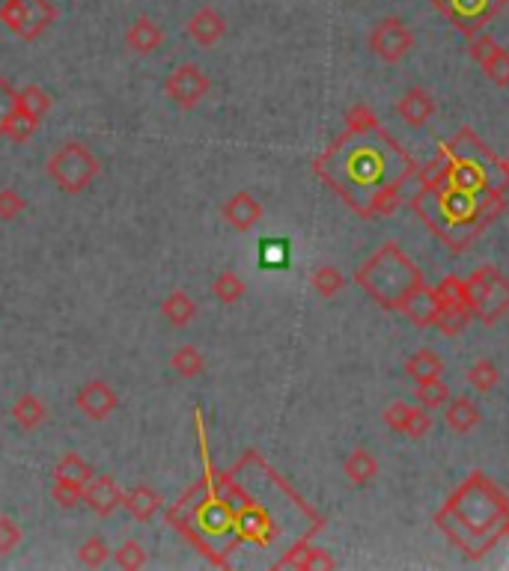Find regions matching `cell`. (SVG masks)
I'll return each instance as SVG.
<instances>
[{
  "label": "cell",
  "mask_w": 509,
  "mask_h": 571,
  "mask_svg": "<svg viewBox=\"0 0 509 571\" xmlns=\"http://www.w3.org/2000/svg\"><path fill=\"white\" fill-rule=\"evenodd\" d=\"M435 524L468 560H483L507 536V494L477 470L438 509Z\"/></svg>",
  "instance_id": "cell-1"
},
{
  "label": "cell",
  "mask_w": 509,
  "mask_h": 571,
  "mask_svg": "<svg viewBox=\"0 0 509 571\" xmlns=\"http://www.w3.org/2000/svg\"><path fill=\"white\" fill-rule=\"evenodd\" d=\"M355 283L382 307V310H396L402 307V301L423 286V274L420 268L405 256V250L396 241L382 244L355 274Z\"/></svg>",
  "instance_id": "cell-2"
},
{
  "label": "cell",
  "mask_w": 509,
  "mask_h": 571,
  "mask_svg": "<svg viewBox=\"0 0 509 571\" xmlns=\"http://www.w3.org/2000/svg\"><path fill=\"white\" fill-rule=\"evenodd\" d=\"M102 164L84 143H66L60 146L48 161L45 173L63 194H81L90 188V182L99 176Z\"/></svg>",
  "instance_id": "cell-3"
},
{
  "label": "cell",
  "mask_w": 509,
  "mask_h": 571,
  "mask_svg": "<svg viewBox=\"0 0 509 571\" xmlns=\"http://www.w3.org/2000/svg\"><path fill=\"white\" fill-rule=\"evenodd\" d=\"M471 313L483 325H498L509 313V280L498 265H483L468 277Z\"/></svg>",
  "instance_id": "cell-4"
},
{
  "label": "cell",
  "mask_w": 509,
  "mask_h": 571,
  "mask_svg": "<svg viewBox=\"0 0 509 571\" xmlns=\"http://www.w3.org/2000/svg\"><path fill=\"white\" fill-rule=\"evenodd\" d=\"M57 15V6L48 0H3L0 6V21L24 42H36L57 21Z\"/></svg>",
  "instance_id": "cell-5"
},
{
  "label": "cell",
  "mask_w": 509,
  "mask_h": 571,
  "mask_svg": "<svg viewBox=\"0 0 509 571\" xmlns=\"http://www.w3.org/2000/svg\"><path fill=\"white\" fill-rule=\"evenodd\" d=\"M509 0H432V6L453 21V27L459 33H465L468 39L480 30H486L507 6Z\"/></svg>",
  "instance_id": "cell-6"
},
{
  "label": "cell",
  "mask_w": 509,
  "mask_h": 571,
  "mask_svg": "<svg viewBox=\"0 0 509 571\" xmlns=\"http://www.w3.org/2000/svg\"><path fill=\"white\" fill-rule=\"evenodd\" d=\"M367 45L370 51L384 60V63H399L408 57V51L414 48V33L408 30V24L396 15H387L382 21H376L370 27V36H367Z\"/></svg>",
  "instance_id": "cell-7"
},
{
  "label": "cell",
  "mask_w": 509,
  "mask_h": 571,
  "mask_svg": "<svg viewBox=\"0 0 509 571\" xmlns=\"http://www.w3.org/2000/svg\"><path fill=\"white\" fill-rule=\"evenodd\" d=\"M209 90H212V81H209V75H206L197 63H182V66H176V69L167 75V81H164V93H167L182 111L197 108V105L209 96Z\"/></svg>",
  "instance_id": "cell-8"
},
{
  "label": "cell",
  "mask_w": 509,
  "mask_h": 571,
  "mask_svg": "<svg viewBox=\"0 0 509 571\" xmlns=\"http://www.w3.org/2000/svg\"><path fill=\"white\" fill-rule=\"evenodd\" d=\"M75 405H78V411L87 417V420H93V423H102V420H108L117 408H120V396H117V390L108 384V381H87L78 393H75Z\"/></svg>",
  "instance_id": "cell-9"
},
{
  "label": "cell",
  "mask_w": 509,
  "mask_h": 571,
  "mask_svg": "<svg viewBox=\"0 0 509 571\" xmlns=\"http://www.w3.org/2000/svg\"><path fill=\"white\" fill-rule=\"evenodd\" d=\"M185 33H188L197 45L212 48V45H218V42L227 36V18H224L218 9H212V6H200V9L188 18Z\"/></svg>",
  "instance_id": "cell-10"
},
{
  "label": "cell",
  "mask_w": 509,
  "mask_h": 571,
  "mask_svg": "<svg viewBox=\"0 0 509 571\" xmlns=\"http://www.w3.org/2000/svg\"><path fill=\"white\" fill-rule=\"evenodd\" d=\"M123 488L117 485L114 476H93L84 488V503L99 515V518H108L111 512H117L123 506Z\"/></svg>",
  "instance_id": "cell-11"
},
{
  "label": "cell",
  "mask_w": 509,
  "mask_h": 571,
  "mask_svg": "<svg viewBox=\"0 0 509 571\" xmlns=\"http://www.w3.org/2000/svg\"><path fill=\"white\" fill-rule=\"evenodd\" d=\"M221 218L233 229H239V232H251L262 221V206H259V200H256L254 194L239 191V194H233L221 206Z\"/></svg>",
  "instance_id": "cell-12"
},
{
  "label": "cell",
  "mask_w": 509,
  "mask_h": 571,
  "mask_svg": "<svg viewBox=\"0 0 509 571\" xmlns=\"http://www.w3.org/2000/svg\"><path fill=\"white\" fill-rule=\"evenodd\" d=\"M438 310H441V304H438V298H435V289H429L426 283L417 286V289L402 301V307H399V313H402L411 325H417V328H432Z\"/></svg>",
  "instance_id": "cell-13"
},
{
  "label": "cell",
  "mask_w": 509,
  "mask_h": 571,
  "mask_svg": "<svg viewBox=\"0 0 509 571\" xmlns=\"http://www.w3.org/2000/svg\"><path fill=\"white\" fill-rule=\"evenodd\" d=\"M396 114L405 125L411 128H423L432 116H435V99L423 90V87H411L402 93V99L396 102Z\"/></svg>",
  "instance_id": "cell-14"
},
{
  "label": "cell",
  "mask_w": 509,
  "mask_h": 571,
  "mask_svg": "<svg viewBox=\"0 0 509 571\" xmlns=\"http://www.w3.org/2000/svg\"><path fill=\"white\" fill-rule=\"evenodd\" d=\"M444 423L453 435H471L480 426V408L468 396H450L444 405Z\"/></svg>",
  "instance_id": "cell-15"
},
{
  "label": "cell",
  "mask_w": 509,
  "mask_h": 571,
  "mask_svg": "<svg viewBox=\"0 0 509 571\" xmlns=\"http://www.w3.org/2000/svg\"><path fill=\"white\" fill-rule=\"evenodd\" d=\"M164 42V30L149 18V15H140L131 27L126 30V45L131 54L137 57H146L152 51H158Z\"/></svg>",
  "instance_id": "cell-16"
},
{
  "label": "cell",
  "mask_w": 509,
  "mask_h": 571,
  "mask_svg": "<svg viewBox=\"0 0 509 571\" xmlns=\"http://www.w3.org/2000/svg\"><path fill=\"white\" fill-rule=\"evenodd\" d=\"M93 476H96L93 464L84 461L78 453H66V456L54 464V482H57V485H66V488H75V491H84Z\"/></svg>",
  "instance_id": "cell-17"
},
{
  "label": "cell",
  "mask_w": 509,
  "mask_h": 571,
  "mask_svg": "<svg viewBox=\"0 0 509 571\" xmlns=\"http://www.w3.org/2000/svg\"><path fill=\"white\" fill-rule=\"evenodd\" d=\"M161 494L152 488V485H134L131 491L123 494V506L128 509V515L134 518V521H140V524H146V521H152L155 515H158V509H161Z\"/></svg>",
  "instance_id": "cell-18"
},
{
  "label": "cell",
  "mask_w": 509,
  "mask_h": 571,
  "mask_svg": "<svg viewBox=\"0 0 509 571\" xmlns=\"http://www.w3.org/2000/svg\"><path fill=\"white\" fill-rule=\"evenodd\" d=\"M343 473H346V479H349L355 488H364V485H370V482L379 476V458H376V453L358 447V450H352V453L346 456V461H343Z\"/></svg>",
  "instance_id": "cell-19"
},
{
  "label": "cell",
  "mask_w": 509,
  "mask_h": 571,
  "mask_svg": "<svg viewBox=\"0 0 509 571\" xmlns=\"http://www.w3.org/2000/svg\"><path fill=\"white\" fill-rule=\"evenodd\" d=\"M405 375L417 384L426 378H441L444 375V357L432 348H417L408 360H405Z\"/></svg>",
  "instance_id": "cell-20"
},
{
  "label": "cell",
  "mask_w": 509,
  "mask_h": 571,
  "mask_svg": "<svg viewBox=\"0 0 509 571\" xmlns=\"http://www.w3.org/2000/svg\"><path fill=\"white\" fill-rule=\"evenodd\" d=\"M197 527H203L206 533H227L230 527H236V515L224 500H209L197 509Z\"/></svg>",
  "instance_id": "cell-21"
},
{
  "label": "cell",
  "mask_w": 509,
  "mask_h": 571,
  "mask_svg": "<svg viewBox=\"0 0 509 571\" xmlns=\"http://www.w3.org/2000/svg\"><path fill=\"white\" fill-rule=\"evenodd\" d=\"M337 563L322 551V548H313V545H295L280 563H277V569H301V571H310V569H334Z\"/></svg>",
  "instance_id": "cell-22"
},
{
  "label": "cell",
  "mask_w": 509,
  "mask_h": 571,
  "mask_svg": "<svg viewBox=\"0 0 509 571\" xmlns=\"http://www.w3.org/2000/svg\"><path fill=\"white\" fill-rule=\"evenodd\" d=\"M161 313H164V319H167L173 328H185V325L194 322L197 304H194V298H191L185 289H173V292L161 301Z\"/></svg>",
  "instance_id": "cell-23"
},
{
  "label": "cell",
  "mask_w": 509,
  "mask_h": 571,
  "mask_svg": "<svg viewBox=\"0 0 509 571\" xmlns=\"http://www.w3.org/2000/svg\"><path fill=\"white\" fill-rule=\"evenodd\" d=\"M12 420H15L18 429H24V432H36V429L48 420V408L42 405L39 396L24 393V396L15 402V408H12Z\"/></svg>",
  "instance_id": "cell-24"
},
{
  "label": "cell",
  "mask_w": 509,
  "mask_h": 571,
  "mask_svg": "<svg viewBox=\"0 0 509 571\" xmlns=\"http://www.w3.org/2000/svg\"><path fill=\"white\" fill-rule=\"evenodd\" d=\"M170 366L179 378H200L206 372V357L194 345H179L170 357Z\"/></svg>",
  "instance_id": "cell-25"
},
{
  "label": "cell",
  "mask_w": 509,
  "mask_h": 571,
  "mask_svg": "<svg viewBox=\"0 0 509 571\" xmlns=\"http://www.w3.org/2000/svg\"><path fill=\"white\" fill-rule=\"evenodd\" d=\"M414 399L417 405H423L426 411H438L450 402V387L444 384V375L441 378H426V381H417L414 387Z\"/></svg>",
  "instance_id": "cell-26"
},
{
  "label": "cell",
  "mask_w": 509,
  "mask_h": 571,
  "mask_svg": "<svg viewBox=\"0 0 509 571\" xmlns=\"http://www.w3.org/2000/svg\"><path fill=\"white\" fill-rule=\"evenodd\" d=\"M435 298L441 307H471V292H468V280L450 274L435 286Z\"/></svg>",
  "instance_id": "cell-27"
},
{
  "label": "cell",
  "mask_w": 509,
  "mask_h": 571,
  "mask_svg": "<svg viewBox=\"0 0 509 571\" xmlns=\"http://www.w3.org/2000/svg\"><path fill=\"white\" fill-rule=\"evenodd\" d=\"M310 286H313V292H316L319 298H334V295L343 292L346 277H343V271H340L337 265H319V268L310 274Z\"/></svg>",
  "instance_id": "cell-28"
},
{
  "label": "cell",
  "mask_w": 509,
  "mask_h": 571,
  "mask_svg": "<svg viewBox=\"0 0 509 571\" xmlns=\"http://www.w3.org/2000/svg\"><path fill=\"white\" fill-rule=\"evenodd\" d=\"M471 319H474L471 307H441L432 328H438L441 337H459L471 325Z\"/></svg>",
  "instance_id": "cell-29"
},
{
  "label": "cell",
  "mask_w": 509,
  "mask_h": 571,
  "mask_svg": "<svg viewBox=\"0 0 509 571\" xmlns=\"http://www.w3.org/2000/svg\"><path fill=\"white\" fill-rule=\"evenodd\" d=\"M465 378H468V384H471L474 390L489 393V390H495V387L501 384V369H498V363H495V360L480 357V360H474V363H471V369L465 372Z\"/></svg>",
  "instance_id": "cell-30"
},
{
  "label": "cell",
  "mask_w": 509,
  "mask_h": 571,
  "mask_svg": "<svg viewBox=\"0 0 509 571\" xmlns=\"http://www.w3.org/2000/svg\"><path fill=\"white\" fill-rule=\"evenodd\" d=\"M346 134L349 137H367V134H373V131H379V116L376 111L370 108V105H355V108H349L346 111Z\"/></svg>",
  "instance_id": "cell-31"
},
{
  "label": "cell",
  "mask_w": 509,
  "mask_h": 571,
  "mask_svg": "<svg viewBox=\"0 0 509 571\" xmlns=\"http://www.w3.org/2000/svg\"><path fill=\"white\" fill-rule=\"evenodd\" d=\"M245 280L239 277V274H233V271H221L218 277H215V283H212V295L221 301V304H227V307H233V304H239L242 298H245Z\"/></svg>",
  "instance_id": "cell-32"
},
{
  "label": "cell",
  "mask_w": 509,
  "mask_h": 571,
  "mask_svg": "<svg viewBox=\"0 0 509 571\" xmlns=\"http://www.w3.org/2000/svg\"><path fill=\"white\" fill-rule=\"evenodd\" d=\"M15 108H18V111H24V114H30V116H33V119H39V122H42V116L51 111V96H48V93H45L42 87L30 84V87L18 90Z\"/></svg>",
  "instance_id": "cell-33"
},
{
  "label": "cell",
  "mask_w": 509,
  "mask_h": 571,
  "mask_svg": "<svg viewBox=\"0 0 509 571\" xmlns=\"http://www.w3.org/2000/svg\"><path fill=\"white\" fill-rule=\"evenodd\" d=\"M36 131H39V119H33L30 114H24V111L15 108L12 116L3 122L0 137H6V140H12V143H27Z\"/></svg>",
  "instance_id": "cell-34"
},
{
  "label": "cell",
  "mask_w": 509,
  "mask_h": 571,
  "mask_svg": "<svg viewBox=\"0 0 509 571\" xmlns=\"http://www.w3.org/2000/svg\"><path fill=\"white\" fill-rule=\"evenodd\" d=\"M480 66H483V72H486V78H489L492 84H498V87H509V51L507 48L495 45V48L486 54V60H483Z\"/></svg>",
  "instance_id": "cell-35"
},
{
  "label": "cell",
  "mask_w": 509,
  "mask_h": 571,
  "mask_svg": "<svg viewBox=\"0 0 509 571\" xmlns=\"http://www.w3.org/2000/svg\"><path fill=\"white\" fill-rule=\"evenodd\" d=\"M111 560V548L102 536H90L81 548H78V563L84 569H99Z\"/></svg>",
  "instance_id": "cell-36"
},
{
  "label": "cell",
  "mask_w": 509,
  "mask_h": 571,
  "mask_svg": "<svg viewBox=\"0 0 509 571\" xmlns=\"http://www.w3.org/2000/svg\"><path fill=\"white\" fill-rule=\"evenodd\" d=\"M429 429H432L429 411H426L423 405H408L405 423H402V432H399V435H405V438H423V435H429Z\"/></svg>",
  "instance_id": "cell-37"
},
{
  "label": "cell",
  "mask_w": 509,
  "mask_h": 571,
  "mask_svg": "<svg viewBox=\"0 0 509 571\" xmlns=\"http://www.w3.org/2000/svg\"><path fill=\"white\" fill-rule=\"evenodd\" d=\"M114 563L126 571L143 569V566H146V551H143V545H140V542L128 539V542H123V545L117 548V554H114Z\"/></svg>",
  "instance_id": "cell-38"
},
{
  "label": "cell",
  "mask_w": 509,
  "mask_h": 571,
  "mask_svg": "<svg viewBox=\"0 0 509 571\" xmlns=\"http://www.w3.org/2000/svg\"><path fill=\"white\" fill-rule=\"evenodd\" d=\"M259 259H262L265 268H286V262H289V244L283 238H268L259 247Z\"/></svg>",
  "instance_id": "cell-39"
},
{
  "label": "cell",
  "mask_w": 509,
  "mask_h": 571,
  "mask_svg": "<svg viewBox=\"0 0 509 571\" xmlns=\"http://www.w3.org/2000/svg\"><path fill=\"white\" fill-rule=\"evenodd\" d=\"M27 209V200L15 191V188H3L0 191V221H15L21 212Z\"/></svg>",
  "instance_id": "cell-40"
},
{
  "label": "cell",
  "mask_w": 509,
  "mask_h": 571,
  "mask_svg": "<svg viewBox=\"0 0 509 571\" xmlns=\"http://www.w3.org/2000/svg\"><path fill=\"white\" fill-rule=\"evenodd\" d=\"M21 539H24L21 527L12 518L0 515V554H12L21 545Z\"/></svg>",
  "instance_id": "cell-41"
},
{
  "label": "cell",
  "mask_w": 509,
  "mask_h": 571,
  "mask_svg": "<svg viewBox=\"0 0 509 571\" xmlns=\"http://www.w3.org/2000/svg\"><path fill=\"white\" fill-rule=\"evenodd\" d=\"M495 45H498V42L492 39V33H489V30H480V33H474V36L468 39V54H471L474 63H483L486 54H489Z\"/></svg>",
  "instance_id": "cell-42"
},
{
  "label": "cell",
  "mask_w": 509,
  "mask_h": 571,
  "mask_svg": "<svg viewBox=\"0 0 509 571\" xmlns=\"http://www.w3.org/2000/svg\"><path fill=\"white\" fill-rule=\"evenodd\" d=\"M15 99H18V90L6 78H0V131H3V122L15 111Z\"/></svg>",
  "instance_id": "cell-43"
},
{
  "label": "cell",
  "mask_w": 509,
  "mask_h": 571,
  "mask_svg": "<svg viewBox=\"0 0 509 571\" xmlns=\"http://www.w3.org/2000/svg\"><path fill=\"white\" fill-rule=\"evenodd\" d=\"M51 497L63 509H72V506L84 503V491H75V488H66V485H57V482L51 485Z\"/></svg>",
  "instance_id": "cell-44"
},
{
  "label": "cell",
  "mask_w": 509,
  "mask_h": 571,
  "mask_svg": "<svg viewBox=\"0 0 509 571\" xmlns=\"http://www.w3.org/2000/svg\"><path fill=\"white\" fill-rule=\"evenodd\" d=\"M405 411H408V402H390L382 414L384 426H387V429H393V432H402V423H405Z\"/></svg>",
  "instance_id": "cell-45"
},
{
  "label": "cell",
  "mask_w": 509,
  "mask_h": 571,
  "mask_svg": "<svg viewBox=\"0 0 509 571\" xmlns=\"http://www.w3.org/2000/svg\"><path fill=\"white\" fill-rule=\"evenodd\" d=\"M501 173H504V182L509 185V155L504 158V161H501Z\"/></svg>",
  "instance_id": "cell-46"
},
{
  "label": "cell",
  "mask_w": 509,
  "mask_h": 571,
  "mask_svg": "<svg viewBox=\"0 0 509 571\" xmlns=\"http://www.w3.org/2000/svg\"><path fill=\"white\" fill-rule=\"evenodd\" d=\"M507 539H509V524H507Z\"/></svg>",
  "instance_id": "cell-47"
}]
</instances>
